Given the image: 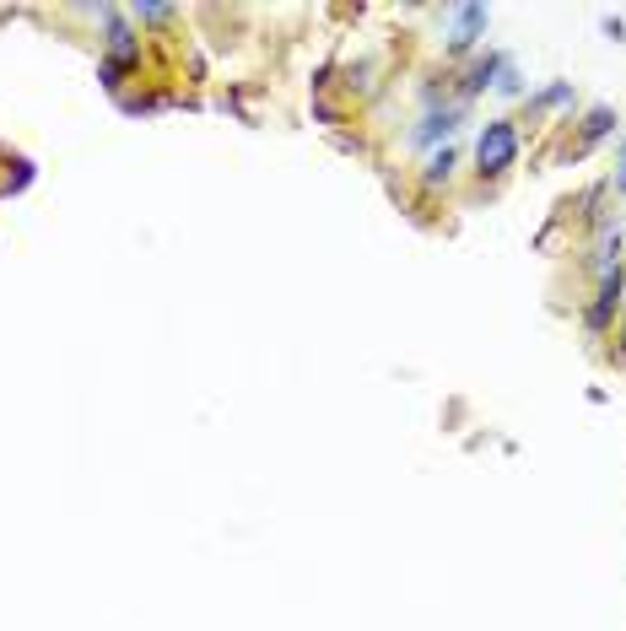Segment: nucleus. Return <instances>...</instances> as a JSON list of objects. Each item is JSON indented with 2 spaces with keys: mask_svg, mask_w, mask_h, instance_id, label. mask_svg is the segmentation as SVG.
Wrapping results in <instances>:
<instances>
[{
  "mask_svg": "<svg viewBox=\"0 0 626 631\" xmlns=\"http://www.w3.org/2000/svg\"><path fill=\"white\" fill-rule=\"evenodd\" d=\"M465 119V108H443V114H427V125L417 130V146H432L438 136H454V125Z\"/></svg>",
  "mask_w": 626,
  "mask_h": 631,
  "instance_id": "39448f33",
  "label": "nucleus"
},
{
  "mask_svg": "<svg viewBox=\"0 0 626 631\" xmlns=\"http://www.w3.org/2000/svg\"><path fill=\"white\" fill-rule=\"evenodd\" d=\"M535 103H540V108H557V103H573V87H568V82H557V87H546V93L535 97Z\"/></svg>",
  "mask_w": 626,
  "mask_h": 631,
  "instance_id": "6e6552de",
  "label": "nucleus"
},
{
  "mask_svg": "<svg viewBox=\"0 0 626 631\" xmlns=\"http://www.w3.org/2000/svg\"><path fill=\"white\" fill-rule=\"evenodd\" d=\"M605 33H611V39L622 44V39H626V22H622V17H605Z\"/></svg>",
  "mask_w": 626,
  "mask_h": 631,
  "instance_id": "9d476101",
  "label": "nucleus"
},
{
  "mask_svg": "<svg viewBox=\"0 0 626 631\" xmlns=\"http://www.w3.org/2000/svg\"><path fill=\"white\" fill-rule=\"evenodd\" d=\"M486 22H492V6H454V33H449V49H454V54H465V49L486 33Z\"/></svg>",
  "mask_w": 626,
  "mask_h": 631,
  "instance_id": "7ed1b4c3",
  "label": "nucleus"
},
{
  "mask_svg": "<svg viewBox=\"0 0 626 631\" xmlns=\"http://www.w3.org/2000/svg\"><path fill=\"white\" fill-rule=\"evenodd\" d=\"M616 130V108H589V119H583V146L605 141Z\"/></svg>",
  "mask_w": 626,
  "mask_h": 631,
  "instance_id": "423d86ee",
  "label": "nucleus"
},
{
  "mask_svg": "<svg viewBox=\"0 0 626 631\" xmlns=\"http://www.w3.org/2000/svg\"><path fill=\"white\" fill-rule=\"evenodd\" d=\"M173 6H136V22H173Z\"/></svg>",
  "mask_w": 626,
  "mask_h": 631,
  "instance_id": "1a4fd4ad",
  "label": "nucleus"
},
{
  "mask_svg": "<svg viewBox=\"0 0 626 631\" xmlns=\"http://www.w3.org/2000/svg\"><path fill=\"white\" fill-rule=\"evenodd\" d=\"M622 308H626V302H622ZM622 351H626V330H622Z\"/></svg>",
  "mask_w": 626,
  "mask_h": 631,
  "instance_id": "f8f14e48",
  "label": "nucleus"
},
{
  "mask_svg": "<svg viewBox=\"0 0 626 631\" xmlns=\"http://www.w3.org/2000/svg\"><path fill=\"white\" fill-rule=\"evenodd\" d=\"M475 162H481L486 179L508 173V168L519 162V125H514V119H492V125L481 130V141H475Z\"/></svg>",
  "mask_w": 626,
  "mask_h": 631,
  "instance_id": "f257e3e1",
  "label": "nucleus"
},
{
  "mask_svg": "<svg viewBox=\"0 0 626 631\" xmlns=\"http://www.w3.org/2000/svg\"><path fill=\"white\" fill-rule=\"evenodd\" d=\"M626 302V276H605L600 291H594V302H589V313H583V324H589V335H605L611 330V319H616V308Z\"/></svg>",
  "mask_w": 626,
  "mask_h": 631,
  "instance_id": "f03ea898",
  "label": "nucleus"
},
{
  "mask_svg": "<svg viewBox=\"0 0 626 631\" xmlns=\"http://www.w3.org/2000/svg\"><path fill=\"white\" fill-rule=\"evenodd\" d=\"M616 168H622V173H616V190L626 194V141H622V157H616Z\"/></svg>",
  "mask_w": 626,
  "mask_h": 631,
  "instance_id": "9b49d317",
  "label": "nucleus"
},
{
  "mask_svg": "<svg viewBox=\"0 0 626 631\" xmlns=\"http://www.w3.org/2000/svg\"><path fill=\"white\" fill-rule=\"evenodd\" d=\"M503 54H486V60H475L470 65V76H465V93H486V87H497V76H503Z\"/></svg>",
  "mask_w": 626,
  "mask_h": 631,
  "instance_id": "20e7f679",
  "label": "nucleus"
},
{
  "mask_svg": "<svg viewBox=\"0 0 626 631\" xmlns=\"http://www.w3.org/2000/svg\"><path fill=\"white\" fill-rule=\"evenodd\" d=\"M449 173H454V151L443 146V151H438V157L427 162V184H438V179H449Z\"/></svg>",
  "mask_w": 626,
  "mask_h": 631,
  "instance_id": "0eeeda50",
  "label": "nucleus"
}]
</instances>
